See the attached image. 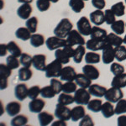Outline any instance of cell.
<instances>
[{
    "mask_svg": "<svg viewBox=\"0 0 126 126\" xmlns=\"http://www.w3.org/2000/svg\"><path fill=\"white\" fill-rule=\"evenodd\" d=\"M40 95L43 98H53L56 96V93H55L54 89L50 86H46L41 88L40 91Z\"/></svg>",
    "mask_w": 126,
    "mask_h": 126,
    "instance_id": "cell-42",
    "label": "cell"
},
{
    "mask_svg": "<svg viewBox=\"0 0 126 126\" xmlns=\"http://www.w3.org/2000/svg\"><path fill=\"white\" fill-rule=\"evenodd\" d=\"M92 4L96 9H103L106 6L105 0H92Z\"/></svg>",
    "mask_w": 126,
    "mask_h": 126,
    "instance_id": "cell-54",
    "label": "cell"
},
{
    "mask_svg": "<svg viewBox=\"0 0 126 126\" xmlns=\"http://www.w3.org/2000/svg\"><path fill=\"white\" fill-rule=\"evenodd\" d=\"M75 52V49L73 46L66 45L62 48H59L55 51V57L56 60L59 61L62 64H67L70 62V58L73 57Z\"/></svg>",
    "mask_w": 126,
    "mask_h": 126,
    "instance_id": "cell-2",
    "label": "cell"
},
{
    "mask_svg": "<svg viewBox=\"0 0 126 126\" xmlns=\"http://www.w3.org/2000/svg\"><path fill=\"white\" fill-rule=\"evenodd\" d=\"M5 110L9 116L15 117L19 114L20 110H21V104L19 102H16V101L10 102L6 105Z\"/></svg>",
    "mask_w": 126,
    "mask_h": 126,
    "instance_id": "cell-20",
    "label": "cell"
},
{
    "mask_svg": "<svg viewBox=\"0 0 126 126\" xmlns=\"http://www.w3.org/2000/svg\"><path fill=\"white\" fill-rule=\"evenodd\" d=\"M111 9L113 10V12L117 17H122L125 15V5L124 2L120 1L114 3L113 5H112Z\"/></svg>",
    "mask_w": 126,
    "mask_h": 126,
    "instance_id": "cell-39",
    "label": "cell"
},
{
    "mask_svg": "<svg viewBox=\"0 0 126 126\" xmlns=\"http://www.w3.org/2000/svg\"><path fill=\"white\" fill-rule=\"evenodd\" d=\"M8 52H9V50H8L7 45H5V44L0 45V56H1V57L5 56Z\"/></svg>",
    "mask_w": 126,
    "mask_h": 126,
    "instance_id": "cell-56",
    "label": "cell"
},
{
    "mask_svg": "<svg viewBox=\"0 0 126 126\" xmlns=\"http://www.w3.org/2000/svg\"><path fill=\"white\" fill-rule=\"evenodd\" d=\"M83 1H88V0H83Z\"/></svg>",
    "mask_w": 126,
    "mask_h": 126,
    "instance_id": "cell-61",
    "label": "cell"
},
{
    "mask_svg": "<svg viewBox=\"0 0 126 126\" xmlns=\"http://www.w3.org/2000/svg\"><path fill=\"white\" fill-rule=\"evenodd\" d=\"M111 86L119 87V88H124L126 87V73H121V74L116 75L113 77L111 82Z\"/></svg>",
    "mask_w": 126,
    "mask_h": 126,
    "instance_id": "cell-27",
    "label": "cell"
},
{
    "mask_svg": "<svg viewBox=\"0 0 126 126\" xmlns=\"http://www.w3.org/2000/svg\"><path fill=\"white\" fill-rule=\"evenodd\" d=\"M93 126L94 125V122H93L92 117L88 114H86L84 117L81 119L79 126Z\"/></svg>",
    "mask_w": 126,
    "mask_h": 126,
    "instance_id": "cell-53",
    "label": "cell"
},
{
    "mask_svg": "<svg viewBox=\"0 0 126 126\" xmlns=\"http://www.w3.org/2000/svg\"><path fill=\"white\" fill-rule=\"evenodd\" d=\"M72 28L73 25L72 22L70 21V19H67V18H64V19L60 20L57 25L55 27L53 32L56 36L65 39V38L67 37L69 33L72 30Z\"/></svg>",
    "mask_w": 126,
    "mask_h": 126,
    "instance_id": "cell-1",
    "label": "cell"
},
{
    "mask_svg": "<svg viewBox=\"0 0 126 126\" xmlns=\"http://www.w3.org/2000/svg\"><path fill=\"white\" fill-rule=\"evenodd\" d=\"M77 85L76 82H74L73 81H71V82H66L64 84L62 85V92L66 93H75L77 91Z\"/></svg>",
    "mask_w": 126,
    "mask_h": 126,
    "instance_id": "cell-45",
    "label": "cell"
},
{
    "mask_svg": "<svg viewBox=\"0 0 126 126\" xmlns=\"http://www.w3.org/2000/svg\"><path fill=\"white\" fill-rule=\"evenodd\" d=\"M101 112H102V114L103 117L106 118V119H109V118L113 117L115 114V109L113 106L111 102L107 101L106 103H103Z\"/></svg>",
    "mask_w": 126,
    "mask_h": 126,
    "instance_id": "cell-26",
    "label": "cell"
},
{
    "mask_svg": "<svg viewBox=\"0 0 126 126\" xmlns=\"http://www.w3.org/2000/svg\"><path fill=\"white\" fill-rule=\"evenodd\" d=\"M86 47L84 46H78V47L75 49L74 56H73V61L75 63L79 64L82 62L83 57L86 55Z\"/></svg>",
    "mask_w": 126,
    "mask_h": 126,
    "instance_id": "cell-31",
    "label": "cell"
},
{
    "mask_svg": "<svg viewBox=\"0 0 126 126\" xmlns=\"http://www.w3.org/2000/svg\"><path fill=\"white\" fill-rule=\"evenodd\" d=\"M25 25L32 34H34L38 29V18L35 16L30 17V19L26 20Z\"/></svg>",
    "mask_w": 126,
    "mask_h": 126,
    "instance_id": "cell-40",
    "label": "cell"
},
{
    "mask_svg": "<svg viewBox=\"0 0 126 126\" xmlns=\"http://www.w3.org/2000/svg\"><path fill=\"white\" fill-rule=\"evenodd\" d=\"M110 27H111V30H113V33L120 35V34H123L125 33L126 24L123 20L119 19V20H116V21L113 22V23L110 25Z\"/></svg>",
    "mask_w": 126,
    "mask_h": 126,
    "instance_id": "cell-32",
    "label": "cell"
},
{
    "mask_svg": "<svg viewBox=\"0 0 126 126\" xmlns=\"http://www.w3.org/2000/svg\"><path fill=\"white\" fill-rule=\"evenodd\" d=\"M104 40H105V42H106V44L113 46V47L119 46L124 43L123 38H121L119 34L113 33V32L110 34H108L107 37L105 38Z\"/></svg>",
    "mask_w": 126,
    "mask_h": 126,
    "instance_id": "cell-23",
    "label": "cell"
},
{
    "mask_svg": "<svg viewBox=\"0 0 126 126\" xmlns=\"http://www.w3.org/2000/svg\"><path fill=\"white\" fill-rule=\"evenodd\" d=\"M66 43L68 46H84L86 44L83 35L78 30H72L66 37Z\"/></svg>",
    "mask_w": 126,
    "mask_h": 126,
    "instance_id": "cell-4",
    "label": "cell"
},
{
    "mask_svg": "<svg viewBox=\"0 0 126 126\" xmlns=\"http://www.w3.org/2000/svg\"><path fill=\"white\" fill-rule=\"evenodd\" d=\"M118 126H126V115L120 114V116L117 119Z\"/></svg>",
    "mask_w": 126,
    "mask_h": 126,
    "instance_id": "cell-55",
    "label": "cell"
},
{
    "mask_svg": "<svg viewBox=\"0 0 126 126\" xmlns=\"http://www.w3.org/2000/svg\"><path fill=\"white\" fill-rule=\"evenodd\" d=\"M51 3H56L57 2H59V0H50Z\"/></svg>",
    "mask_w": 126,
    "mask_h": 126,
    "instance_id": "cell-59",
    "label": "cell"
},
{
    "mask_svg": "<svg viewBox=\"0 0 126 126\" xmlns=\"http://www.w3.org/2000/svg\"><path fill=\"white\" fill-rule=\"evenodd\" d=\"M90 21L94 24V25L99 26L105 22L104 19V12L102 9H96L90 14L89 15Z\"/></svg>",
    "mask_w": 126,
    "mask_h": 126,
    "instance_id": "cell-18",
    "label": "cell"
},
{
    "mask_svg": "<svg viewBox=\"0 0 126 126\" xmlns=\"http://www.w3.org/2000/svg\"><path fill=\"white\" fill-rule=\"evenodd\" d=\"M115 50V59L118 62H121L126 59V47L125 46H119L114 47Z\"/></svg>",
    "mask_w": 126,
    "mask_h": 126,
    "instance_id": "cell-41",
    "label": "cell"
},
{
    "mask_svg": "<svg viewBox=\"0 0 126 126\" xmlns=\"http://www.w3.org/2000/svg\"><path fill=\"white\" fill-rule=\"evenodd\" d=\"M30 45H31L34 48H38L40 47L41 46L46 43V40H45V37L43 34H32L31 37L30 39Z\"/></svg>",
    "mask_w": 126,
    "mask_h": 126,
    "instance_id": "cell-28",
    "label": "cell"
},
{
    "mask_svg": "<svg viewBox=\"0 0 126 126\" xmlns=\"http://www.w3.org/2000/svg\"><path fill=\"white\" fill-rule=\"evenodd\" d=\"M69 6L73 12L78 14L85 8V3L83 0H69Z\"/></svg>",
    "mask_w": 126,
    "mask_h": 126,
    "instance_id": "cell-36",
    "label": "cell"
},
{
    "mask_svg": "<svg viewBox=\"0 0 126 126\" xmlns=\"http://www.w3.org/2000/svg\"><path fill=\"white\" fill-rule=\"evenodd\" d=\"M6 64L8 65L9 68H11L12 70H15V69L19 68L20 65V61H19L18 57L13 56V55H10L6 59Z\"/></svg>",
    "mask_w": 126,
    "mask_h": 126,
    "instance_id": "cell-43",
    "label": "cell"
},
{
    "mask_svg": "<svg viewBox=\"0 0 126 126\" xmlns=\"http://www.w3.org/2000/svg\"><path fill=\"white\" fill-rule=\"evenodd\" d=\"M28 121H29V119L26 115L18 114L13 118L10 124L12 126H23L27 125Z\"/></svg>",
    "mask_w": 126,
    "mask_h": 126,
    "instance_id": "cell-38",
    "label": "cell"
},
{
    "mask_svg": "<svg viewBox=\"0 0 126 126\" xmlns=\"http://www.w3.org/2000/svg\"><path fill=\"white\" fill-rule=\"evenodd\" d=\"M62 68V63L57 60H55L46 66V71H45L46 77L47 78H57L61 77Z\"/></svg>",
    "mask_w": 126,
    "mask_h": 126,
    "instance_id": "cell-3",
    "label": "cell"
},
{
    "mask_svg": "<svg viewBox=\"0 0 126 126\" xmlns=\"http://www.w3.org/2000/svg\"><path fill=\"white\" fill-rule=\"evenodd\" d=\"M33 76V72L30 67H25L23 66L19 70V73H18V78L19 80L21 82H27Z\"/></svg>",
    "mask_w": 126,
    "mask_h": 126,
    "instance_id": "cell-29",
    "label": "cell"
},
{
    "mask_svg": "<svg viewBox=\"0 0 126 126\" xmlns=\"http://www.w3.org/2000/svg\"><path fill=\"white\" fill-rule=\"evenodd\" d=\"M20 64L23 66L25 67H30L33 66V56L27 53H22L21 56H20Z\"/></svg>",
    "mask_w": 126,
    "mask_h": 126,
    "instance_id": "cell-44",
    "label": "cell"
},
{
    "mask_svg": "<svg viewBox=\"0 0 126 126\" xmlns=\"http://www.w3.org/2000/svg\"><path fill=\"white\" fill-rule=\"evenodd\" d=\"M108 33L107 30L103 29V28L99 27V26H93L92 29V32H91V38L98 40H104L105 38L107 37Z\"/></svg>",
    "mask_w": 126,
    "mask_h": 126,
    "instance_id": "cell-22",
    "label": "cell"
},
{
    "mask_svg": "<svg viewBox=\"0 0 126 126\" xmlns=\"http://www.w3.org/2000/svg\"><path fill=\"white\" fill-rule=\"evenodd\" d=\"M115 114L120 115L126 113V99L121 98L119 101L116 103L115 106Z\"/></svg>",
    "mask_w": 126,
    "mask_h": 126,
    "instance_id": "cell-46",
    "label": "cell"
},
{
    "mask_svg": "<svg viewBox=\"0 0 126 126\" xmlns=\"http://www.w3.org/2000/svg\"><path fill=\"white\" fill-rule=\"evenodd\" d=\"M110 72L114 76L121 74V73L125 72V66H122L121 64H119L118 62H113L110 66Z\"/></svg>",
    "mask_w": 126,
    "mask_h": 126,
    "instance_id": "cell-50",
    "label": "cell"
},
{
    "mask_svg": "<svg viewBox=\"0 0 126 126\" xmlns=\"http://www.w3.org/2000/svg\"><path fill=\"white\" fill-rule=\"evenodd\" d=\"M76 70L71 66H64L62 68V74H61V80L65 81V82H71V81H75L77 77Z\"/></svg>",
    "mask_w": 126,
    "mask_h": 126,
    "instance_id": "cell-12",
    "label": "cell"
},
{
    "mask_svg": "<svg viewBox=\"0 0 126 126\" xmlns=\"http://www.w3.org/2000/svg\"><path fill=\"white\" fill-rule=\"evenodd\" d=\"M116 17L115 14L113 12V10L110 9H106L104 11V19H105V23L109 25H111L114 21H116Z\"/></svg>",
    "mask_w": 126,
    "mask_h": 126,
    "instance_id": "cell-48",
    "label": "cell"
},
{
    "mask_svg": "<svg viewBox=\"0 0 126 126\" xmlns=\"http://www.w3.org/2000/svg\"><path fill=\"white\" fill-rule=\"evenodd\" d=\"M102 53V61L104 64L109 65L113 62L115 59V50L114 47L110 45H106L104 48L103 49Z\"/></svg>",
    "mask_w": 126,
    "mask_h": 126,
    "instance_id": "cell-10",
    "label": "cell"
},
{
    "mask_svg": "<svg viewBox=\"0 0 126 126\" xmlns=\"http://www.w3.org/2000/svg\"><path fill=\"white\" fill-rule=\"evenodd\" d=\"M74 99L78 105H87L91 100V94L86 88L80 87L74 93Z\"/></svg>",
    "mask_w": 126,
    "mask_h": 126,
    "instance_id": "cell-5",
    "label": "cell"
},
{
    "mask_svg": "<svg viewBox=\"0 0 126 126\" xmlns=\"http://www.w3.org/2000/svg\"><path fill=\"white\" fill-rule=\"evenodd\" d=\"M125 24H126V23H125Z\"/></svg>",
    "mask_w": 126,
    "mask_h": 126,
    "instance_id": "cell-63",
    "label": "cell"
},
{
    "mask_svg": "<svg viewBox=\"0 0 126 126\" xmlns=\"http://www.w3.org/2000/svg\"><path fill=\"white\" fill-rule=\"evenodd\" d=\"M108 89L105 87L101 86L99 84H91V86L88 87V91L92 96L97 97H104Z\"/></svg>",
    "mask_w": 126,
    "mask_h": 126,
    "instance_id": "cell-19",
    "label": "cell"
},
{
    "mask_svg": "<svg viewBox=\"0 0 126 126\" xmlns=\"http://www.w3.org/2000/svg\"><path fill=\"white\" fill-rule=\"evenodd\" d=\"M71 113H72V109H69L67 105H63L57 103L55 109V116L57 118V119L64 121L70 120Z\"/></svg>",
    "mask_w": 126,
    "mask_h": 126,
    "instance_id": "cell-9",
    "label": "cell"
},
{
    "mask_svg": "<svg viewBox=\"0 0 126 126\" xmlns=\"http://www.w3.org/2000/svg\"><path fill=\"white\" fill-rule=\"evenodd\" d=\"M106 45L105 40H98L91 38L86 42V48L91 51H98V50H103Z\"/></svg>",
    "mask_w": 126,
    "mask_h": 126,
    "instance_id": "cell-15",
    "label": "cell"
},
{
    "mask_svg": "<svg viewBox=\"0 0 126 126\" xmlns=\"http://www.w3.org/2000/svg\"><path fill=\"white\" fill-rule=\"evenodd\" d=\"M125 3H126V0H125Z\"/></svg>",
    "mask_w": 126,
    "mask_h": 126,
    "instance_id": "cell-62",
    "label": "cell"
},
{
    "mask_svg": "<svg viewBox=\"0 0 126 126\" xmlns=\"http://www.w3.org/2000/svg\"><path fill=\"white\" fill-rule=\"evenodd\" d=\"M29 88L25 83H19L15 87V96L19 101H24L28 97Z\"/></svg>",
    "mask_w": 126,
    "mask_h": 126,
    "instance_id": "cell-13",
    "label": "cell"
},
{
    "mask_svg": "<svg viewBox=\"0 0 126 126\" xmlns=\"http://www.w3.org/2000/svg\"><path fill=\"white\" fill-rule=\"evenodd\" d=\"M40 91H41L40 87L38 86V85H34V86L29 88L28 97H29L30 99H31V100L32 99H34V98H37L38 96L40 95Z\"/></svg>",
    "mask_w": 126,
    "mask_h": 126,
    "instance_id": "cell-51",
    "label": "cell"
},
{
    "mask_svg": "<svg viewBox=\"0 0 126 126\" xmlns=\"http://www.w3.org/2000/svg\"><path fill=\"white\" fill-rule=\"evenodd\" d=\"M38 119H39L40 125L41 126H47L53 122L54 116L47 111L40 112L38 114Z\"/></svg>",
    "mask_w": 126,
    "mask_h": 126,
    "instance_id": "cell-25",
    "label": "cell"
},
{
    "mask_svg": "<svg viewBox=\"0 0 126 126\" xmlns=\"http://www.w3.org/2000/svg\"><path fill=\"white\" fill-rule=\"evenodd\" d=\"M75 103L74 96H72L70 93H62L58 97V103L63 105H70L72 103Z\"/></svg>",
    "mask_w": 126,
    "mask_h": 126,
    "instance_id": "cell-37",
    "label": "cell"
},
{
    "mask_svg": "<svg viewBox=\"0 0 126 126\" xmlns=\"http://www.w3.org/2000/svg\"><path fill=\"white\" fill-rule=\"evenodd\" d=\"M123 97L124 93L122 92L121 88L115 87H111L109 89H108L104 95V98L109 102H111L112 103H116L118 101L123 98Z\"/></svg>",
    "mask_w": 126,
    "mask_h": 126,
    "instance_id": "cell-8",
    "label": "cell"
},
{
    "mask_svg": "<svg viewBox=\"0 0 126 126\" xmlns=\"http://www.w3.org/2000/svg\"><path fill=\"white\" fill-rule=\"evenodd\" d=\"M12 74V69L8 66V65L0 64V78H9Z\"/></svg>",
    "mask_w": 126,
    "mask_h": 126,
    "instance_id": "cell-49",
    "label": "cell"
},
{
    "mask_svg": "<svg viewBox=\"0 0 126 126\" xmlns=\"http://www.w3.org/2000/svg\"><path fill=\"white\" fill-rule=\"evenodd\" d=\"M85 115H86V110H85L83 105H78V106L74 107L72 109L71 119L73 122H77L78 120H81Z\"/></svg>",
    "mask_w": 126,
    "mask_h": 126,
    "instance_id": "cell-21",
    "label": "cell"
},
{
    "mask_svg": "<svg viewBox=\"0 0 126 126\" xmlns=\"http://www.w3.org/2000/svg\"><path fill=\"white\" fill-rule=\"evenodd\" d=\"M32 12H33V8L30 5V3H22L17 9V15L20 19H26L30 18Z\"/></svg>",
    "mask_w": 126,
    "mask_h": 126,
    "instance_id": "cell-16",
    "label": "cell"
},
{
    "mask_svg": "<svg viewBox=\"0 0 126 126\" xmlns=\"http://www.w3.org/2000/svg\"><path fill=\"white\" fill-rule=\"evenodd\" d=\"M52 125L53 126H66V121H64V120H61V119H58L57 121H56V122H53L52 123Z\"/></svg>",
    "mask_w": 126,
    "mask_h": 126,
    "instance_id": "cell-57",
    "label": "cell"
},
{
    "mask_svg": "<svg viewBox=\"0 0 126 126\" xmlns=\"http://www.w3.org/2000/svg\"><path fill=\"white\" fill-rule=\"evenodd\" d=\"M18 2L20 3H31L33 0H18Z\"/></svg>",
    "mask_w": 126,
    "mask_h": 126,
    "instance_id": "cell-58",
    "label": "cell"
},
{
    "mask_svg": "<svg viewBox=\"0 0 126 126\" xmlns=\"http://www.w3.org/2000/svg\"><path fill=\"white\" fill-rule=\"evenodd\" d=\"M75 82L80 87L88 89V87L92 84V80L87 78L86 75L83 74V73H79V74L77 75L76 79H75Z\"/></svg>",
    "mask_w": 126,
    "mask_h": 126,
    "instance_id": "cell-24",
    "label": "cell"
},
{
    "mask_svg": "<svg viewBox=\"0 0 126 126\" xmlns=\"http://www.w3.org/2000/svg\"><path fill=\"white\" fill-rule=\"evenodd\" d=\"M82 73L85 74L91 80H97L100 76L99 70L96 66H93V64H87L82 67Z\"/></svg>",
    "mask_w": 126,
    "mask_h": 126,
    "instance_id": "cell-14",
    "label": "cell"
},
{
    "mask_svg": "<svg viewBox=\"0 0 126 126\" xmlns=\"http://www.w3.org/2000/svg\"><path fill=\"white\" fill-rule=\"evenodd\" d=\"M46 56L44 54H37L33 56V66L37 71L45 72L46 68Z\"/></svg>",
    "mask_w": 126,
    "mask_h": 126,
    "instance_id": "cell-11",
    "label": "cell"
},
{
    "mask_svg": "<svg viewBox=\"0 0 126 126\" xmlns=\"http://www.w3.org/2000/svg\"><path fill=\"white\" fill-rule=\"evenodd\" d=\"M91 23L92 22L87 19V17H85V16L81 17L78 21L77 22L78 30L83 36H88L91 34V32H92V29H93Z\"/></svg>",
    "mask_w": 126,
    "mask_h": 126,
    "instance_id": "cell-7",
    "label": "cell"
},
{
    "mask_svg": "<svg viewBox=\"0 0 126 126\" xmlns=\"http://www.w3.org/2000/svg\"><path fill=\"white\" fill-rule=\"evenodd\" d=\"M46 45L49 50H56L59 48L66 46L67 43H66V39H62V38L54 35L50 36L46 40Z\"/></svg>",
    "mask_w": 126,
    "mask_h": 126,
    "instance_id": "cell-6",
    "label": "cell"
},
{
    "mask_svg": "<svg viewBox=\"0 0 126 126\" xmlns=\"http://www.w3.org/2000/svg\"><path fill=\"white\" fill-rule=\"evenodd\" d=\"M46 102L41 98L32 99L29 103V110L33 113H39L44 109Z\"/></svg>",
    "mask_w": 126,
    "mask_h": 126,
    "instance_id": "cell-17",
    "label": "cell"
},
{
    "mask_svg": "<svg viewBox=\"0 0 126 126\" xmlns=\"http://www.w3.org/2000/svg\"><path fill=\"white\" fill-rule=\"evenodd\" d=\"M123 41H124V44L126 45V34H125V38H123Z\"/></svg>",
    "mask_w": 126,
    "mask_h": 126,
    "instance_id": "cell-60",
    "label": "cell"
},
{
    "mask_svg": "<svg viewBox=\"0 0 126 126\" xmlns=\"http://www.w3.org/2000/svg\"><path fill=\"white\" fill-rule=\"evenodd\" d=\"M32 35V33L30 31L27 27H19V29L16 30L15 31V36L18 39L26 41L30 40Z\"/></svg>",
    "mask_w": 126,
    "mask_h": 126,
    "instance_id": "cell-30",
    "label": "cell"
},
{
    "mask_svg": "<svg viewBox=\"0 0 126 126\" xmlns=\"http://www.w3.org/2000/svg\"><path fill=\"white\" fill-rule=\"evenodd\" d=\"M50 0H37L36 1V8L40 12H46L50 8Z\"/></svg>",
    "mask_w": 126,
    "mask_h": 126,
    "instance_id": "cell-47",
    "label": "cell"
},
{
    "mask_svg": "<svg viewBox=\"0 0 126 126\" xmlns=\"http://www.w3.org/2000/svg\"><path fill=\"white\" fill-rule=\"evenodd\" d=\"M84 60L87 64H97V63L100 62L101 56L97 52L90 50V52H87L85 55Z\"/></svg>",
    "mask_w": 126,
    "mask_h": 126,
    "instance_id": "cell-33",
    "label": "cell"
},
{
    "mask_svg": "<svg viewBox=\"0 0 126 126\" xmlns=\"http://www.w3.org/2000/svg\"><path fill=\"white\" fill-rule=\"evenodd\" d=\"M102 105H103V102L101 99H91L89 101V103H87V109L88 110L93 112V113H98L99 111H101V109H102Z\"/></svg>",
    "mask_w": 126,
    "mask_h": 126,
    "instance_id": "cell-35",
    "label": "cell"
},
{
    "mask_svg": "<svg viewBox=\"0 0 126 126\" xmlns=\"http://www.w3.org/2000/svg\"><path fill=\"white\" fill-rule=\"evenodd\" d=\"M50 85L54 89L56 94H59L61 92H62V83L60 80H57L56 78H50Z\"/></svg>",
    "mask_w": 126,
    "mask_h": 126,
    "instance_id": "cell-52",
    "label": "cell"
},
{
    "mask_svg": "<svg viewBox=\"0 0 126 126\" xmlns=\"http://www.w3.org/2000/svg\"><path fill=\"white\" fill-rule=\"evenodd\" d=\"M7 47L10 55H13V56H16V57H20L21 56L22 50L19 46V45L16 43L15 41H13V40L9 41L7 44Z\"/></svg>",
    "mask_w": 126,
    "mask_h": 126,
    "instance_id": "cell-34",
    "label": "cell"
}]
</instances>
